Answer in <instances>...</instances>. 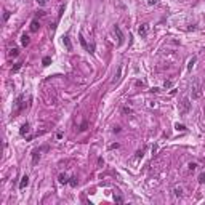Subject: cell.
Listing matches in <instances>:
<instances>
[{
    "label": "cell",
    "instance_id": "6da1fadb",
    "mask_svg": "<svg viewBox=\"0 0 205 205\" xmlns=\"http://www.w3.org/2000/svg\"><path fill=\"white\" fill-rule=\"evenodd\" d=\"M191 95H192V99H199L202 96V83L199 79L192 82V87H191Z\"/></svg>",
    "mask_w": 205,
    "mask_h": 205
},
{
    "label": "cell",
    "instance_id": "7a4b0ae2",
    "mask_svg": "<svg viewBox=\"0 0 205 205\" xmlns=\"http://www.w3.org/2000/svg\"><path fill=\"white\" fill-rule=\"evenodd\" d=\"M189 111H191V101H189V98H184V99L181 101V106H179V114H181V116H186Z\"/></svg>",
    "mask_w": 205,
    "mask_h": 205
},
{
    "label": "cell",
    "instance_id": "3957f363",
    "mask_svg": "<svg viewBox=\"0 0 205 205\" xmlns=\"http://www.w3.org/2000/svg\"><path fill=\"white\" fill-rule=\"evenodd\" d=\"M23 99H24V96H23V95H19V96L16 98V101H15V106H16V109H15V114H18V112H21V111H23V107H24V103H23Z\"/></svg>",
    "mask_w": 205,
    "mask_h": 205
},
{
    "label": "cell",
    "instance_id": "277c9868",
    "mask_svg": "<svg viewBox=\"0 0 205 205\" xmlns=\"http://www.w3.org/2000/svg\"><path fill=\"white\" fill-rule=\"evenodd\" d=\"M114 32L117 34V39H119V45H122V43H124V34H122V31H120V27H119V26H116V27H114Z\"/></svg>",
    "mask_w": 205,
    "mask_h": 205
},
{
    "label": "cell",
    "instance_id": "5b68a950",
    "mask_svg": "<svg viewBox=\"0 0 205 205\" xmlns=\"http://www.w3.org/2000/svg\"><path fill=\"white\" fill-rule=\"evenodd\" d=\"M29 130H31V125L26 122V124L21 125V128H19V135H21V136H24L26 133H29Z\"/></svg>",
    "mask_w": 205,
    "mask_h": 205
},
{
    "label": "cell",
    "instance_id": "8992f818",
    "mask_svg": "<svg viewBox=\"0 0 205 205\" xmlns=\"http://www.w3.org/2000/svg\"><path fill=\"white\" fill-rule=\"evenodd\" d=\"M40 160V149H35L34 152H32V163L34 165H37V162Z\"/></svg>",
    "mask_w": 205,
    "mask_h": 205
},
{
    "label": "cell",
    "instance_id": "52a82bcc",
    "mask_svg": "<svg viewBox=\"0 0 205 205\" xmlns=\"http://www.w3.org/2000/svg\"><path fill=\"white\" fill-rule=\"evenodd\" d=\"M62 42H64V46H66V50H67V51H72V43H71L69 35H66V37L62 39Z\"/></svg>",
    "mask_w": 205,
    "mask_h": 205
},
{
    "label": "cell",
    "instance_id": "ba28073f",
    "mask_svg": "<svg viewBox=\"0 0 205 205\" xmlns=\"http://www.w3.org/2000/svg\"><path fill=\"white\" fill-rule=\"evenodd\" d=\"M138 34L141 35V37H146L147 35V24H143V26H139V29H138Z\"/></svg>",
    "mask_w": 205,
    "mask_h": 205
},
{
    "label": "cell",
    "instance_id": "9c48e42d",
    "mask_svg": "<svg viewBox=\"0 0 205 205\" xmlns=\"http://www.w3.org/2000/svg\"><path fill=\"white\" fill-rule=\"evenodd\" d=\"M27 184H29V176H27V175H24L23 178H21V183H19V189H24V187H26Z\"/></svg>",
    "mask_w": 205,
    "mask_h": 205
},
{
    "label": "cell",
    "instance_id": "30bf717a",
    "mask_svg": "<svg viewBox=\"0 0 205 205\" xmlns=\"http://www.w3.org/2000/svg\"><path fill=\"white\" fill-rule=\"evenodd\" d=\"M58 178H59V183H61V184H69V178H67L66 173H61Z\"/></svg>",
    "mask_w": 205,
    "mask_h": 205
},
{
    "label": "cell",
    "instance_id": "8fae6325",
    "mask_svg": "<svg viewBox=\"0 0 205 205\" xmlns=\"http://www.w3.org/2000/svg\"><path fill=\"white\" fill-rule=\"evenodd\" d=\"M173 194L176 196V197H181V196H183V187H181V186H176V187L173 189Z\"/></svg>",
    "mask_w": 205,
    "mask_h": 205
},
{
    "label": "cell",
    "instance_id": "7c38bea8",
    "mask_svg": "<svg viewBox=\"0 0 205 205\" xmlns=\"http://www.w3.org/2000/svg\"><path fill=\"white\" fill-rule=\"evenodd\" d=\"M79 39H80V43H82V46H83V48H85V50H88L90 53H91V48H90V46H88V43L85 42V39H83V37H82V35H80V37H79Z\"/></svg>",
    "mask_w": 205,
    "mask_h": 205
},
{
    "label": "cell",
    "instance_id": "4fadbf2b",
    "mask_svg": "<svg viewBox=\"0 0 205 205\" xmlns=\"http://www.w3.org/2000/svg\"><path fill=\"white\" fill-rule=\"evenodd\" d=\"M39 27H40V24L37 23V21H32V24H31V31L32 32H37V31H39Z\"/></svg>",
    "mask_w": 205,
    "mask_h": 205
},
{
    "label": "cell",
    "instance_id": "5bb4252c",
    "mask_svg": "<svg viewBox=\"0 0 205 205\" xmlns=\"http://www.w3.org/2000/svg\"><path fill=\"white\" fill-rule=\"evenodd\" d=\"M29 42H31V40H29V35H26V34H24L23 37H21V43H23L24 46H27V45H29Z\"/></svg>",
    "mask_w": 205,
    "mask_h": 205
},
{
    "label": "cell",
    "instance_id": "9a60e30c",
    "mask_svg": "<svg viewBox=\"0 0 205 205\" xmlns=\"http://www.w3.org/2000/svg\"><path fill=\"white\" fill-rule=\"evenodd\" d=\"M10 56H13V58H15V56H18V54H19V50H18V48H11V50H10Z\"/></svg>",
    "mask_w": 205,
    "mask_h": 205
},
{
    "label": "cell",
    "instance_id": "2e32d148",
    "mask_svg": "<svg viewBox=\"0 0 205 205\" xmlns=\"http://www.w3.org/2000/svg\"><path fill=\"white\" fill-rule=\"evenodd\" d=\"M120 72H122V67H119V69H117V75L114 77L112 83H117V82H119V79H120Z\"/></svg>",
    "mask_w": 205,
    "mask_h": 205
},
{
    "label": "cell",
    "instance_id": "e0dca14e",
    "mask_svg": "<svg viewBox=\"0 0 205 205\" xmlns=\"http://www.w3.org/2000/svg\"><path fill=\"white\" fill-rule=\"evenodd\" d=\"M175 128H176L178 132H186V127L183 124H176V125H175Z\"/></svg>",
    "mask_w": 205,
    "mask_h": 205
},
{
    "label": "cell",
    "instance_id": "ac0fdd59",
    "mask_svg": "<svg viewBox=\"0 0 205 205\" xmlns=\"http://www.w3.org/2000/svg\"><path fill=\"white\" fill-rule=\"evenodd\" d=\"M69 184L75 187V186H77V178H75V176H71V178H69Z\"/></svg>",
    "mask_w": 205,
    "mask_h": 205
},
{
    "label": "cell",
    "instance_id": "d6986e66",
    "mask_svg": "<svg viewBox=\"0 0 205 205\" xmlns=\"http://www.w3.org/2000/svg\"><path fill=\"white\" fill-rule=\"evenodd\" d=\"M114 200H116L117 204H124V197H122V196H114Z\"/></svg>",
    "mask_w": 205,
    "mask_h": 205
},
{
    "label": "cell",
    "instance_id": "ffe728a7",
    "mask_svg": "<svg viewBox=\"0 0 205 205\" xmlns=\"http://www.w3.org/2000/svg\"><path fill=\"white\" fill-rule=\"evenodd\" d=\"M42 62H43V66H48V64H50V62H51V58H50V56H45Z\"/></svg>",
    "mask_w": 205,
    "mask_h": 205
},
{
    "label": "cell",
    "instance_id": "44dd1931",
    "mask_svg": "<svg viewBox=\"0 0 205 205\" xmlns=\"http://www.w3.org/2000/svg\"><path fill=\"white\" fill-rule=\"evenodd\" d=\"M199 183H205V171H202L199 175Z\"/></svg>",
    "mask_w": 205,
    "mask_h": 205
},
{
    "label": "cell",
    "instance_id": "7402d4cb",
    "mask_svg": "<svg viewBox=\"0 0 205 205\" xmlns=\"http://www.w3.org/2000/svg\"><path fill=\"white\" fill-rule=\"evenodd\" d=\"M122 112H124V114H132L133 111H132V107H124V109H122Z\"/></svg>",
    "mask_w": 205,
    "mask_h": 205
},
{
    "label": "cell",
    "instance_id": "603a6c76",
    "mask_svg": "<svg viewBox=\"0 0 205 205\" xmlns=\"http://www.w3.org/2000/svg\"><path fill=\"white\" fill-rule=\"evenodd\" d=\"M194 64H196V58H192V59H191V61H189V66H187V69H192V66H194Z\"/></svg>",
    "mask_w": 205,
    "mask_h": 205
},
{
    "label": "cell",
    "instance_id": "cb8c5ba5",
    "mask_svg": "<svg viewBox=\"0 0 205 205\" xmlns=\"http://www.w3.org/2000/svg\"><path fill=\"white\" fill-rule=\"evenodd\" d=\"M21 64H23V62H18V64H16L15 67H13V72H18V71L21 69Z\"/></svg>",
    "mask_w": 205,
    "mask_h": 205
},
{
    "label": "cell",
    "instance_id": "d4e9b609",
    "mask_svg": "<svg viewBox=\"0 0 205 205\" xmlns=\"http://www.w3.org/2000/svg\"><path fill=\"white\" fill-rule=\"evenodd\" d=\"M196 168H197V163H196V162H191L189 163V170H196Z\"/></svg>",
    "mask_w": 205,
    "mask_h": 205
},
{
    "label": "cell",
    "instance_id": "484cf974",
    "mask_svg": "<svg viewBox=\"0 0 205 205\" xmlns=\"http://www.w3.org/2000/svg\"><path fill=\"white\" fill-rule=\"evenodd\" d=\"M171 87H173L171 82H165V83H163V88H171Z\"/></svg>",
    "mask_w": 205,
    "mask_h": 205
},
{
    "label": "cell",
    "instance_id": "4316f807",
    "mask_svg": "<svg viewBox=\"0 0 205 205\" xmlns=\"http://www.w3.org/2000/svg\"><path fill=\"white\" fill-rule=\"evenodd\" d=\"M116 147H119V144L114 143V144H111V146H109V149H116Z\"/></svg>",
    "mask_w": 205,
    "mask_h": 205
},
{
    "label": "cell",
    "instance_id": "83f0119b",
    "mask_svg": "<svg viewBox=\"0 0 205 205\" xmlns=\"http://www.w3.org/2000/svg\"><path fill=\"white\" fill-rule=\"evenodd\" d=\"M8 18H10V13H8V11H5V15H3V19H5V21H7V19H8Z\"/></svg>",
    "mask_w": 205,
    "mask_h": 205
},
{
    "label": "cell",
    "instance_id": "f1b7e54d",
    "mask_svg": "<svg viewBox=\"0 0 205 205\" xmlns=\"http://www.w3.org/2000/svg\"><path fill=\"white\" fill-rule=\"evenodd\" d=\"M45 2H46V0H37V3H39V5H45Z\"/></svg>",
    "mask_w": 205,
    "mask_h": 205
}]
</instances>
